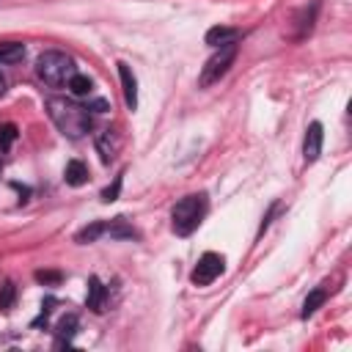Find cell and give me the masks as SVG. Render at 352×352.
<instances>
[{"mask_svg": "<svg viewBox=\"0 0 352 352\" xmlns=\"http://www.w3.org/2000/svg\"><path fill=\"white\" fill-rule=\"evenodd\" d=\"M47 113L52 118V124L66 135V138H82L91 132L94 121H91V113L88 107L72 102V99H63V96H52L47 99Z\"/></svg>", "mask_w": 352, "mask_h": 352, "instance_id": "cell-1", "label": "cell"}, {"mask_svg": "<svg viewBox=\"0 0 352 352\" xmlns=\"http://www.w3.org/2000/svg\"><path fill=\"white\" fill-rule=\"evenodd\" d=\"M3 94H6V77L0 74V96H3Z\"/></svg>", "mask_w": 352, "mask_h": 352, "instance_id": "cell-24", "label": "cell"}, {"mask_svg": "<svg viewBox=\"0 0 352 352\" xmlns=\"http://www.w3.org/2000/svg\"><path fill=\"white\" fill-rule=\"evenodd\" d=\"M234 58H236V44H234V41H228V44H223V47H217V50H214V55L204 63L201 77H198V85H201V88L214 85V82H217V80L231 69Z\"/></svg>", "mask_w": 352, "mask_h": 352, "instance_id": "cell-4", "label": "cell"}, {"mask_svg": "<svg viewBox=\"0 0 352 352\" xmlns=\"http://www.w3.org/2000/svg\"><path fill=\"white\" fill-rule=\"evenodd\" d=\"M74 330H77V316L69 314V316L60 319V324H58V341H55V346H66V344H72Z\"/></svg>", "mask_w": 352, "mask_h": 352, "instance_id": "cell-14", "label": "cell"}, {"mask_svg": "<svg viewBox=\"0 0 352 352\" xmlns=\"http://www.w3.org/2000/svg\"><path fill=\"white\" fill-rule=\"evenodd\" d=\"M94 110H96V113H104V110H107V102H102V99L94 102Z\"/></svg>", "mask_w": 352, "mask_h": 352, "instance_id": "cell-23", "label": "cell"}, {"mask_svg": "<svg viewBox=\"0 0 352 352\" xmlns=\"http://www.w3.org/2000/svg\"><path fill=\"white\" fill-rule=\"evenodd\" d=\"M14 297H16V286L11 280L0 283V311H11L14 308Z\"/></svg>", "mask_w": 352, "mask_h": 352, "instance_id": "cell-18", "label": "cell"}, {"mask_svg": "<svg viewBox=\"0 0 352 352\" xmlns=\"http://www.w3.org/2000/svg\"><path fill=\"white\" fill-rule=\"evenodd\" d=\"M118 77H121V88H124V102L129 110H135L138 107V80H135L129 63L118 60Z\"/></svg>", "mask_w": 352, "mask_h": 352, "instance_id": "cell-7", "label": "cell"}, {"mask_svg": "<svg viewBox=\"0 0 352 352\" xmlns=\"http://www.w3.org/2000/svg\"><path fill=\"white\" fill-rule=\"evenodd\" d=\"M118 148H121V138H118L116 129H102L96 135V151H99L102 162H110L118 154Z\"/></svg>", "mask_w": 352, "mask_h": 352, "instance_id": "cell-8", "label": "cell"}, {"mask_svg": "<svg viewBox=\"0 0 352 352\" xmlns=\"http://www.w3.org/2000/svg\"><path fill=\"white\" fill-rule=\"evenodd\" d=\"M121 182H124V173H118V176L113 179V184L102 190V201H104V204H113V201L118 198V192H121Z\"/></svg>", "mask_w": 352, "mask_h": 352, "instance_id": "cell-20", "label": "cell"}, {"mask_svg": "<svg viewBox=\"0 0 352 352\" xmlns=\"http://www.w3.org/2000/svg\"><path fill=\"white\" fill-rule=\"evenodd\" d=\"M66 85H69V91H72L74 96H88V94L94 91V82H91L85 74H74V77H72Z\"/></svg>", "mask_w": 352, "mask_h": 352, "instance_id": "cell-17", "label": "cell"}, {"mask_svg": "<svg viewBox=\"0 0 352 352\" xmlns=\"http://www.w3.org/2000/svg\"><path fill=\"white\" fill-rule=\"evenodd\" d=\"M327 300V292L324 289H314L308 297H305V302H302V311H300V316L302 319H308V316H314L319 308H322V302Z\"/></svg>", "mask_w": 352, "mask_h": 352, "instance_id": "cell-13", "label": "cell"}, {"mask_svg": "<svg viewBox=\"0 0 352 352\" xmlns=\"http://www.w3.org/2000/svg\"><path fill=\"white\" fill-rule=\"evenodd\" d=\"M60 278H63V275H60L58 270H38V272H36V280H38V283H60Z\"/></svg>", "mask_w": 352, "mask_h": 352, "instance_id": "cell-21", "label": "cell"}, {"mask_svg": "<svg viewBox=\"0 0 352 352\" xmlns=\"http://www.w3.org/2000/svg\"><path fill=\"white\" fill-rule=\"evenodd\" d=\"M104 228H107V223H102V220H96V223H91V226H85V228H80L77 231V242L80 245H88V242H96L102 234H104Z\"/></svg>", "mask_w": 352, "mask_h": 352, "instance_id": "cell-16", "label": "cell"}, {"mask_svg": "<svg viewBox=\"0 0 352 352\" xmlns=\"http://www.w3.org/2000/svg\"><path fill=\"white\" fill-rule=\"evenodd\" d=\"M36 74L44 80V85L50 88H60L66 85L77 69H74V60L66 55V52H58V50H50V52H41L38 60H36Z\"/></svg>", "mask_w": 352, "mask_h": 352, "instance_id": "cell-2", "label": "cell"}, {"mask_svg": "<svg viewBox=\"0 0 352 352\" xmlns=\"http://www.w3.org/2000/svg\"><path fill=\"white\" fill-rule=\"evenodd\" d=\"M228 41H236V30H234V28L217 25V28H209V30H206V44H209V47H223V44H228Z\"/></svg>", "mask_w": 352, "mask_h": 352, "instance_id": "cell-11", "label": "cell"}, {"mask_svg": "<svg viewBox=\"0 0 352 352\" xmlns=\"http://www.w3.org/2000/svg\"><path fill=\"white\" fill-rule=\"evenodd\" d=\"M278 209H280V204H278V201H275V204H272V206H270V212H267V214H264V217H261V226H258V234H264V231H267V226H270V220H272V214H275V212H278Z\"/></svg>", "mask_w": 352, "mask_h": 352, "instance_id": "cell-22", "label": "cell"}, {"mask_svg": "<svg viewBox=\"0 0 352 352\" xmlns=\"http://www.w3.org/2000/svg\"><path fill=\"white\" fill-rule=\"evenodd\" d=\"M16 124H0V148H11V143L16 140Z\"/></svg>", "mask_w": 352, "mask_h": 352, "instance_id": "cell-19", "label": "cell"}, {"mask_svg": "<svg viewBox=\"0 0 352 352\" xmlns=\"http://www.w3.org/2000/svg\"><path fill=\"white\" fill-rule=\"evenodd\" d=\"M63 179H66V184H72V187H82V184L88 182V168H85V162H80V160L66 162Z\"/></svg>", "mask_w": 352, "mask_h": 352, "instance_id": "cell-10", "label": "cell"}, {"mask_svg": "<svg viewBox=\"0 0 352 352\" xmlns=\"http://www.w3.org/2000/svg\"><path fill=\"white\" fill-rule=\"evenodd\" d=\"M104 234H110L113 239H138V231H135L132 226H126L124 217H116L113 223H107Z\"/></svg>", "mask_w": 352, "mask_h": 352, "instance_id": "cell-12", "label": "cell"}, {"mask_svg": "<svg viewBox=\"0 0 352 352\" xmlns=\"http://www.w3.org/2000/svg\"><path fill=\"white\" fill-rule=\"evenodd\" d=\"M223 267H226L223 256H217V253H204V256L198 258V264H195L190 280H192L195 286H209V283L223 272Z\"/></svg>", "mask_w": 352, "mask_h": 352, "instance_id": "cell-5", "label": "cell"}, {"mask_svg": "<svg viewBox=\"0 0 352 352\" xmlns=\"http://www.w3.org/2000/svg\"><path fill=\"white\" fill-rule=\"evenodd\" d=\"M25 58V44L19 41H3L0 44V63H16Z\"/></svg>", "mask_w": 352, "mask_h": 352, "instance_id": "cell-15", "label": "cell"}, {"mask_svg": "<svg viewBox=\"0 0 352 352\" xmlns=\"http://www.w3.org/2000/svg\"><path fill=\"white\" fill-rule=\"evenodd\" d=\"M204 214H206V195H204V192H192V195H184V198L173 206V212H170V226H173V231H176L179 236H190V234L201 226Z\"/></svg>", "mask_w": 352, "mask_h": 352, "instance_id": "cell-3", "label": "cell"}, {"mask_svg": "<svg viewBox=\"0 0 352 352\" xmlns=\"http://www.w3.org/2000/svg\"><path fill=\"white\" fill-rule=\"evenodd\" d=\"M104 286H102V280L96 278V275H91L88 278V294H85V305L91 308V311H96V314H102L104 311Z\"/></svg>", "mask_w": 352, "mask_h": 352, "instance_id": "cell-9", "label": "cell"}, {"mask_svg": "<svg viewBox=\"0 0 352 352\" xmlns=\"http://www.w3.org/2000/svg\"><path fill=\"white\" fill-rule=\"evenodd\" d=\"M322 140H324L322 124H319V121H311L308 129H305V138H302V157H305V162H316V160H319V154H322Z\"/></svg>", "mask_w": 352, "mask_h": 352, "instance_id": "cell-6", "label": "cell"}]
</instances>
